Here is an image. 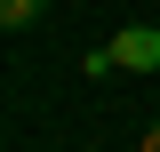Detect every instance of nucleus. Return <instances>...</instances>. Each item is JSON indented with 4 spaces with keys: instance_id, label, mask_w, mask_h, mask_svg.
<instances>
[{
    "instance_id": "nucleus-1",
    "label": "nucleus",
    "mask_w": 160,
    "mask_h": 152,
    "mask_svg": "<svg viewBox=\"0 0 160 152\" xmlns=\"http://www.w3.org/2000/svg\"><path fill=\"white\" fill-rule=\"evenodd\" d=\"M112 64L120 72H160V24H128L112 40Z\"/></svg>"
},
{
    "instance_id": "nucleus-2",
    "label": "nucleus",
    "mask_w": 160,
    "mask_h": 152,
    "mask_svg": "<svg viewBox=\"0 0 160 152\" xmlns=\"http://www.w3.org/2000/svg\"><path fill=\"white\" fill-rule=\"evenodd\" d=\"M40 8H48V0H0V24H8V32H24Z\"/></svg>"
},
{
    "instance_id": "nucleus-3",
    "label": "nucleus",
    "mask_w": 160,
    "mask_h": 152,
    "mask_svg": "<svg viewBox=\"0 0 160 152\" xmlns=\"http://www.w3.org/2000/svg\"><path fill=\"white\" fill-rule=\"evenodd\" d=\"M136 152H160V112H152V128H144V144H136Z\"/></svg>"
}]
</instances>
